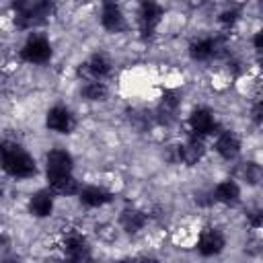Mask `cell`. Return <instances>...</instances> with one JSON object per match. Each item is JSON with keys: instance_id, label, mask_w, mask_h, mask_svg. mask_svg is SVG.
Segmentation results:
<instances>
[{"instance_id": "cell-1", "label": "cell", "mask_w": 263, "mask_h": 263, "mask_svg": "<svg viewBox=\"0 0 263 263\" xmlns=\"http://www.w3.org/2000/svg\"><path fill=\"white\" fill-rule=\"evenodd\" d=\"M0 166L6 175L14 179H29L37 175L35 158L18 142L12 140L0 142Z\"/></svg>"}, {"instance_id": "cell-2", "label": "cell", "mask_w": 263, "mask_h": 263, "mask_svg": "<svg viewBox=\"0 0 263 263\" xmlns=\"http://www.w3.org/2000/svg\"><path fill=\"white\" fill-rule=\"evenodd\" d=\"M53 12V4L49 2H18L14 4V27L21 31L35 29L45 23Z\"/></svg>"}, {"instance_id": "cell-3", "label": "cell", "mask_w": 263, "mask_h": 263, "mask_svg": "<svg viewBox=\"0 0 263 263\" xmlns=\"http://www.w3.org/2000/svg\"><path fill=\"white\" fill-rule=\"evenodd\" d=\"M60 247L66 255V261H70V263H95L86 236L76 228L64 230Z\"/></svg>"}, {"instance_id": "cell-4", "label": "cell", "mask_w": 263, "mask_h": 263, "mask_svg": "<svg viewBox=\"0 0 263 263\" xmlns=\"http://www.w3.org/2000/svg\"><path fill=\"white\" fill-rule=\"evenodd\" d=\"M187 125H189V136H195L201 140L208 136H216L220 132L216 113L210 107H195L187 117Z\"/></svg>"}, {"instance_id": "cell-5", "label": "cell", "mask_w": 263, "mask_h": 263, "mask_svg": "<svg viewBox=\"0 0 263 263\" xmlns=\"http://www.w3.org/2000/svg\"><path fill=\"white\" fill-rule=\"evenodd\" d=\"M203 156H205V144H203V140L201 138H195V136H187V140L183 144L171 146L168 160L171 162H183L187 166H195Z\"/></svg>"}, {"instance_id": "cell-6", "label": "cell", "mask_w": 263, "mask_h": 263, "mask_svg": "<svg viewBox=\"0 0 263 263\" xmlns=\"http://www.w3.org/2000/svg\"><path fill=\"white\" fill-rule=\"evenodd\" d=\"M72 168H74V158L68 150L64 148H53L45 154V175H47V181H53V179H60V177H68L72 175Z\"/></svg>"}, {"instance_id": "cell-7", "label": "cell", "mask_w": 263, "mask_h": 263, "mask_svg": "<svg viewBox=\"0 0 263 263\" xmlns=\"http://www.w3.org/2000/svg\"><path fill=\"white\" fill-rule=\"evenodd\" d=\"M226 51V43L222 37H199L189 43V55L195 62H210L220 58Z\"/></svg>"}, {"instance_id": "cell-8", "label": "cell", "mask_w": 263, "mask_h": 263, "mask_svg": "<svg viewBox=\"0 0 263 263\" xmlns=\"http://www.w3.org/2000/svg\"><path fill=\"white\" fill-rule=\"evenodd\" d=\"M51 43L43 35H31L21 47V58L29 64H45L51 60Z\"/></svg>"}, {"instance_id": "cell-9", "label": "cell", "mask_w": 263, "mask_h": 263, "mask_svg": "<svg viewBox=\"0 0 263 263\" xmlns=\"http://www.w3.org/2000/svg\"><path fill=\"white\" fill-rule=\"evenodd\" d=\"M226 247V236L222 234L220 228H203L195 240V249L201 257H216L224 251Z\"/></svg>"}, {"instance_id": "cell-10", "label": "cell", "mask_w": 263, "mask_h": 263, "mask_svg": "<svg viewBox=\"0 0 263 263\" xmlns=\"http://www.w3.org/2000/svg\"><path fill=\"white\" fill-rule=\"evenodd\" d=\"M45 125L55 134H72V129L76 127V117L68 107L53 105L45 115Z\"/></svg>"}, {"instance_id": "cell-11", "label": "cell", "mask_w": 263, "mask_h": 263, "mask_svg": "<svg viewBox=\"0 0 263 263\" xmlns=\"http://www.w3.org/2000/svg\"><path fill=\"white\" fill-rule=\"evenodd\" d=\"M162 6L156 2H142L140 10H138V25H140V33L144 37H152L156 33V27L162 21Z\"/></svg>"}, {"instance_id": "cell-12", "label": "cell", "mask_w": 263, "mask_h": 263, "mask_svg": "<svg viewBox=\"0 0 263 263\" xmlns=\"http://www.w3.org/2000/svg\"><path fill=\"white\" fill-rule=\"evenodd\" d=\"M78 74L86 76V80H103L111 74V60L105 53H92L84 64H80Z\"/></svg>"}, {"instance_id": "cell-13", "label": "cell", "mask_w": 263, "mask_h": 263, "mask_svg": "<svg viewBox=\"0 0 263 263\" xmlns=\"http://www.w3.org/2000/svg\"><path fill=\"white\" fill-rule=\"evenodd\" d=\"M214 148H216V152H218L224 160H234V158L240 154L242 144H240V138H238L234 132H230V129H220V132L216 134Z\"/></svg>"}, {"instance_id": "cell-14", "label": "cell", "mask_w": 263, "mask_h": 263, "mask_svg": "<svg viewBox=\"0 0 263 263\" xmlns=\"http://www.w3.org/2000/svg\"><path fill=\"white\" fill-rule=\"evenodd\" d=\"M78 199L84 208H103L113 201V193L99 185H86V187H80Z\"/></svg>"}, {"instance_id": "cell-15", "label": "cell", "mask_w": 263, "mask_h": 263, "mask_svg": "<svg viewBox=\"0 0 263 263\" xmlns=\"http://www.w3.org/2000/svg\"><path fill=\"white\" fill-rule=\"evenodd\" d=\"M101 25L105 31L109 33H121L127 23H125V16H123V10L119 8V4L115 2H107L103 4V10H101Z\"/></svg>"}, {"instance_id": "cell-16", "label": "cell", "mask_w": 263, "mask_h": 263, "mask_svg": "<svg viewBox=\"0 0 263 263\" xmlns=\"http://www.w3.org/2000/svg\"><path fill=\"white\" fill-rule=\"evenodd\" d=\"M212 197L218 203L224 205H236L240 201V185L234 179H222L220 183H216V187L212 189Z\"/></svg>"}, {"instance_id": "cell-17", "label": "cell", "mask_w": 263, "mask_h": 263, "mask_svg": "<svg viewBox=\"0 0 263 263\" xmlns=\"http://www.w3.org/2000/svg\"><path fill=\"white\" fill-rule=\"evenodd\" d=\"M29 212L35 218H47L53 212V193L49 189L35 191L29 199Z\"/></svg>"}, {"instance_id": "cell-18", "label": "cell", "mask_w": 263, "mask_h": 263, "mask_svg": "<svg viewBox=\"0 0 263 263\" xmlns=\"http://www.w3.org/2000/svg\"><path fill=\"white\" fill-rule=\"evenodd\" d=\"M146 222H148V216L142 210H136V208H125L119 214V226L129 234L140 232L146 226Z\"/></svg>"}, {"instance_id": "cell-19", "label": "cell", "mask_w": 263, "mask_h": 263, "mask_svg": "<svg viewBox=\"0 0 263 263\" xmlns=\"http://www.w3.org/2000/svg\"><path fill=\"white\" fill-rule=\"evenodd\" d=\"M47 183H49V191L53 195H78V191H80V183L76 181L74 175L60 177V179H53Z\"/></svg>"}, {"instance_id": "cell-20", "label": "cell", "mask_w": 263, "mask_h": 263, "mask_svg": "<svg viewBox=\"0 0 263 263\" xmlns=\"http://www.w3.org/2000/svg\"><path fill=\"white\" fill-rule=\"evenodd\" d=\"M107 84L103 80H86L84 86H82V97L86 101H92V103H99V101H105L107 99Z\"/></svg>"}, {"instance_id": "cell-21", "label": "cell", "mask_w": 263, "mask_h": 263, "mask_svg": "<svg viewBox=\"0 0 263 263\" xmlns=\"http://www.w3.org/2000/svg\"><path fill=\"white\" fill-rule=\"evenodd\" d=\"M238 18H240V12H238L236 8H226V10H222V12H220V16H218L220 25H222V27H226V29L234 27V25L238 23Z\"/></svg>"}, {"instance_id": "cell-22", "label": "cell", "mask_w": 263, "mask_h": 263, "mask_svg": "<svg viewBox=\"0 0 263 263\" xmlns=\"http://www.w3.org/2000/svg\"><path fill=\"white\" fill-rule=\"evenodd\" d=\"M242 175H245V179H247L249 185H257L259 179H261V168H259L257 162H247L245 168H242Z\"/></svg>"}, {"instance_id": "cell-23", "label": "cell", "mask_w": 263, "mask_h": 263, "mask_svg": "<svg viewBox=\"0 0 263 263\" xmlns=\"http://www.w3.org/2000/svg\"><path fill=\"white\" fill-rule=\"evenodd\" d=\"M261 113H263V105H261V101L257 99V101L253 103V109H251V115H253V121H255L257 125H261Z\"/></svg>"}, {"instance_id": "cell-24", "label": "cell", "mask_w": 263, "mask_h": 263, "mask_svg": "<svg viewBox=\"0 0 263 263\" xmlns=\"http://www.w3.org/2000/svg\"><path fill=\"white\" fill-rule=\"evenodd\" d=\"M261 212L259 210H255V212H251V216H249V224H251V228L253 230H259L261 228Z\"/></svg>"}, {"instance_id": "cell-25", "label": "cell", "mask_w": 263, "mask_h": 263, "mask_svg": "<svg viewBox=\"0 0 263 263\" xmlns=\"http://www.w3.org/2000/svg\"><path fill=\"white\" fill-rule=\"evenodd\" d=\"M253 47L255 51H261L263 49V31H257L255 37H253Z\"/></svg>"}, {"instance_id": "cell-26", "label": "cell", "mask_w": 263, "mask_h": 263, "mask_svg": "<svg viewBox=\"0 0 263 263\" xmlns=\"http://www.w3.org/2000/svg\"><path fill=\"white\" fill-rule=\"evenodd\" d=\"M0 263H21V259H18L16 255H6V257H4Z\"/></svg>"}, {"instance_id": "cell-27", "label": "cell", "mask_w": 263, "mask_h": 263, "mask_svg": "<svg viewBox=\"0 0 263 263\" xmlns=\"http://www.w3.org/2000/svg\"><path fill=\"white\" fill-rule=\"evenodd\" d=\"M138 263H160L158 259H154V257H142Z\"/></svg>"}, {"instance_id": "cell-28", "label": "cell", "mask_w": 263, "mask_h": 263, "mask_svg": "<svg viewBox=\"0 0 263 263\" xmlns=\"http://www.w3.org/2000/svg\"><path fill=\"white\" fill-rule=\"evenodd\" d=\"M119 263H138V261H136V259H129V257H125V259H121Z\"/></svg>"}, {"instance_id": "cell-29", "label": "cell", "mask_w": 263, "mask_h": 263, "mask_svg": "<svg viewBox=\"0 0 263 263\" xmlns=\"http://www.w3.org/2000/svg\"><path fill=\"white\" fill-rule=\"evenodd\" d=\"M2 195H4V185H2V181H0V199H2Z\"/></svg>"}, {"instance_id": "cell-30", "label": "cell", "mask_w": 263, "mask_h": 263, "mask_svg": "<svg viewBox=\"0 0 263 263\" xmlns=\"http://www.w3.org/2000/svg\"><path fill=\"white\" fill-rule=\"evenodd\" d=\"M62 263H70V261H62Z\"/></svg>"}]
</instances>
